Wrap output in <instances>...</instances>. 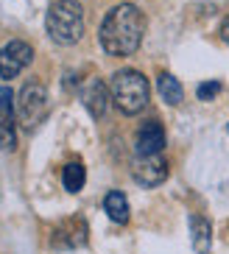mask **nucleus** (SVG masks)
Masks as SVG:
<instances>
[{
    "instance_id": "obj_1",
    "label": "nucleus",
    "mask_w": 229,
    "mask_h": 254,
    "mask_svg": "<svg viewBox=\"0 0 229 254\" xmlns=\"http://www.w3.org/2000/svg\"><path fill=\"white\" fill-rule=\"evenodd\" d=\"M146 34V17L134 3H120L104 17V23L98 28V42L104 48V53L123 59L137 53Z\"/></svg>"
},
{
    "instance_id": "obj_2",
    "label": "nucleus",
    "mask_w": 229,
    "mask_h": 254,
    "mask_svg": "<svg viewBox=\"0 0 229 254\" xmlns=\"http://www.w3.org/2000/svg\"><path fill=\"white\" fill-rule=\"evenodd\" d=\"M48 37L59 45H76L84 37V8L78 0H56L45 17Z\"/></svg>"
},
{
    "instance_id": "obj_3",
    "label": "nucleus",
    "mask_w": 229,
    "mask_h": 254,
    "mask_svg": "<svg viewBox=\"0 0 229 254\" xmlns=\"http://www.w3.org/2000/svg\"><path fill=\"white\" fill-rule=\"evenodd\" d=\"M112 101L123 115H137L148 106V98H151V87H148V78L140 70H118L112 75L109 84Z\"/></svg>"
},
{
    "instance_id": "obj_4",
    "label": "nucleus",
    "mask_w": 229,
    "mask_h": 254,
    "mask_svg": "<svg viewBox=\"0 0 229 254\" xmlns=\"http://www.w3.org/2000/svg\"><path fill=\"white\" fill-rule=\"evenodd\" d=\"M45 115H48V90L39 81H28L17 95V118L31 131L45 120Z\"/></svg>"
},
{
    "instance_id": "obj_5",
    "label": "nucleus",
    "mask_w": 229,
    "mask_h": 254,
    "mask_svg": "<svg viewBox=\"0 0 229 254\" xmlns=\"http://www.w3.org/2000/svg\"><path fill=\"white\" fill-rule=\"evenodd\" d=\"M132 179L143 187H156L168 179V162L162 154H137L132 159Z\"/></svg>"
},
{
    "instance_id": "obj_6",
    "label": "nucleus",
    "mask_w": 229,
    "mask_h": 254,
    "mask_svg": "<svg viewBox=\"0 0 229 254\" xmlns=\"http://www.w3.org/2000/svg\"><path fill=\"white\" fill-rule=\"evenodd\" d=\"M34 59V48L22 39H11L0 48V78H17Z\"/></svg>"
},
{
    "instance_id": "obj_7",
    "label": "nucleus",
    "mask_w": 229,
    "mask_h": 254,
    "mask_svg": "<svg viewBox=\"0 0 229 254\" xmlns=\"http://www.w3.org/2000/svg\"><path fill=\"white\" fill-rule=\"evenodd\" d=\"M0 148L3 151H14L17 148L14 92H11V87H0Z\"/></svg>"
},
{
    "instance_id": "obj_8",
    "label": "nucleus",
    "mask_w": 229,
    "mask_h": 254,
    "mask_svg": "<svg viewBox=\"0 0 229 254\" xmlns=\"http://www.w3.org/2000/svg\"><path fill=\"white\" fill-rule=\"evenodd\" d=\"M87 243V224L81 218H67L62 221L51 235V246L53 249H78Z\"/></svg>"
},
{
    "instance_id": "obj_9",
    "label": "nucleus",
    "mask_w": 229,
    "mask_h": 254,
    "mask_svg": "<svg viewBox=\"0 0 229 254\" xmlns=\"http://www.w3.org/2000/svg\"><path fill=\"white\" fill-rule=\"evenodd\" d=\"M109 98H112V92H109V87H106L101 78H89V81L81 87V104L95 120L106 115V109H109Z\"/></svg>"
},
{
    "instance_id": "obj_10",
    "label": "nucleus",
    "mask_w": 229,
    "mask_h": 254,
    "mask_svg": "<svg viewBox=\"0 0 229 254\" xmlns=\"http://www.w3.org/2000/svg\"><path fill=\"white\" fill-rule=\"evenodd\" d=\"M134 145H137V154H162V148H165L162 123H159V120H146V123L137 128Z\"/></svg>"
},
{
    "instance_id": "obj_11",
    "label": "nucleus",
    "mask_w": 229,
    "mask_h": 254,
    "mask_svg": "<svg viewBox=\"0 0 229 254\" xmlns=\"http://www.w3.org/2000/svg\"><path fill=\"white\" fill-rule=\"evenodd\" d=\"M190 243L196 254H210L213 246V226H210L207 218L201 215H190Z\"/></svg>"
},
{
    "instance_id": "obj_12",
    "label": "nucleus",
    "mask_w": 229,
    "mask_h": 254,
    "mask_svg": "<svg viewBox=\"0 0 229 254\" xmlns=\"http://www.w3.org/2000/svg\"><path fill=\"white\" fill-rule=\"evenodd\" d=\"M104 209L115 224H126L129 221V201H126V195L120 190H109L104 195Z\"/></svg>"
},
{
    "instance_id": "obj_13",
    "label": "nucleus",
    "mask_w": 229,
    "mask_h": 254,
    "mask_svg": "<svg viewBox=\"0 0 229 254\" xmlns=\"http://www.w3.org/2000/svg\"><path fill=\"white\" fill-rule=\"evenodd\" d=\"M156 90H159V95H162V101L168 106H179L182 104V98H185L182 84H179L170 73H162L159 78H156Z\"/></svg>"
},
{
    "instance_id": "obj_14",
    "label": "nucleus",
    "mask_w": 229,
    "mask_h": 254,
    "mask_svg": "<svg viewBox=\"0 0 229 254\" xmlns=\"http://www.w3.org/2000/svg\"><path fill=\"white\" fill-rule=\"evenodd\" d=\"M87 182V171H84L81 162H67L62 168V185H65L67 193H78Z\"/></svg>"
},
{
    "instance_id": "obj_15",
    "label": "nucleus",
    "mask_w": 229,
    "mask_h": 254,
    "mask_svg": "<svg viewBox=\"0 0 229 254\" xmlns=\"http://www.w3.org/2000/svg\"><path fill=\"white\" fill-rule=\"evenodd\" d=\"M218 92H221V81H204V84H199V87H196L199 101H213Z\"/></svg>"
},
{
    "instance_id": "obj_16",
    "label": "nucleus",
    "mask_w": 229,
    "mask_h": 254,
    "mask_svg": "<svg viewBox=\"0 0 229 254\" xmlns=\"http://www.w3.org/2000/svg\"><path fill=\"white\" fill-rule=\"evenodd\" d=\"M218 34H221V39H224V42H227V45H229V17H224V23H221V31H218Z\"/></svg>"
}]
</instances>
